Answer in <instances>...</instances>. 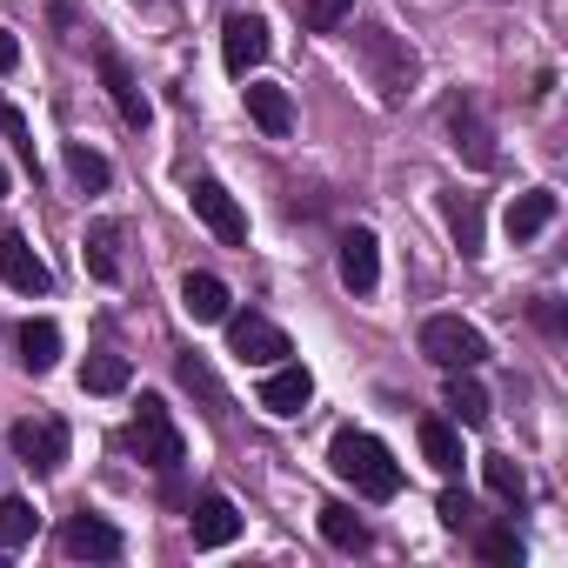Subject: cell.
Segmentation results:
<instances>
[{
	"label": "cell",
	"mask_w": 568,
	"mask_h": 568,
	"mask_svg": "<svg viewBox=\"0 0 568 568\" xmlns=\"http://www.w3.org/2000/svg\"><path fill=\"white\" fill-rule=\"evenodd\" d=\"M14 68H21V41L0 28V74H14Z\"/></svg>",
	"instance_id": "33"
},
{
	"label": "cell",
	"mask_w": 568,
	"mask_h": 568,
	"mask_svg": "<svg viewBox=\"0 0 568 568\" xmlns=\"http://www.w3.org/2000/svg\"><path fill=\"white\" fill-rule=\"evenodd\" d=\"M241 94H247V121H254V128H261L267 141H288V134H295V101H288V88L247 81Z\"/></svg>",
	"instance_id": "13"
},
{
	"label": "cell",
	"mask_w": 568,
	"mask_h": 568,
	"mask_svg": "<svg viewBox=\"0 0 568 568\" xmlns=\"http://www.w3.org/2000/svg\"><path fill=\"white\" fill-rule=\"evenodd\" d=\"M14 455L34 468V475H54L61 462H68V428L61 422H14Z\"/></svg>",
	"instance_id": "8"
},
{
	"label": "cell",
	"mask_w": 568,
	"mask_h": 568,
	"mask_svg": "<svg viewBox=\"0 0 568 568\" xmlns=\"http://www.w3.org/2000/svg\"><path fill=\"white\" fill-rule=\"evenodd\" d=\"M355 54L368 61V74H375L382 101H402V94L415 88V74H422L415 48H402V41H395L388 28H362V34H355Z\"/></svg>",
	"instance_id": "2"
},
{
	"label": "cell",
	"mask_w": 568,
	"mask_h": 568,
	"mask_svg": "<svg viewBox=\"0 0 568 568\" xmlns=\"http://www.w3.org/2000/svg\"><path fill=\"white\" fill-rule=\"evenodd\" d=\"M181 382H187V388H201V395H207V408H227V402H221V388H214V375H207V362H201V355H181Z\"/></svg>",
	"instance_id": "30"
},
{
	"label": "cell",
	"mask_w": 568,
	"mask_h": 568,
	"mask_svg": "<svg viewBox=\"0 0 568 568\" xmlns=\"http://www.w3.org/2000/svg\"><path fill=\"white\" fill-rule=\"evenodd\" d=\"M342 281H348L355 295H375V281H382V241L368 227L342 234Z\"/></svg>",
	"instance_id": "14"
},
{
	"label": "cell",
	"mask_w": 568,
	"mask_h": 568,
	"mask_svg": "<svg viewBox=\"0 0 568 568\" xmlns=\"http://www.w3.org/2000/svg\"><path fill=\"white\" fill-rule=\"evenodd\" d=\"M448 134H455V154H468L475 168L495 161V141H488V121L475 114V101H455V108H448Z\"/></svg>",
	"instance_id": "16"
},
{
	"label": "cell",
	"mask_w": 568,
	"mask_h": 568,
	"mask_svg": "<svg viewBox=\"0 0 568 568\" xmlns=\"http://www.w3.org/2000/svg\"><path fill=\"white\" fill-rule=\"evenodd\" d=\"M308 402H315V375L302 362H274L267 368V382H261V408L267 415H302Z\"/></svg>",
	"instance_id": "10"
},
{
	"label": "cell",
	"mask_w": 568,
	"mask_h": 568,
	"mask_svg": "<svg viewBox=\"0 0 568 568\" xmlns=\"http://www.w3.org/2000/svg\"><path fill=\"white\" fill-rule=\"evenodd\" d=\"M322 535H328L342 555H362V548H368V521H362L355 508H342V501H328V508H322Z\"/></svg>",
	"instance_id": "22"
},
{
	"label": "cell",
	"mask_w": 568,
	"mask_h": 568,
	"mask_svg": "<svg viewBox=\"0 0 568 568\" xmlns=\"http://www.w3.org/2000/svg\"><path fill=\"white\" fill-rule=\"evenodd\" d=\"M101 88H108V101H114V114H121L128 128H148V121H154L148 94L134 88V74H128V61H121L114 48H101Z\"/></svg>",
	"instance_id": "12"
},
{
	"label": "cell",
	"mask_w": 568,
	"mask_h": 568,
	"mask_svg": "<svg viewBox=\"0 0 568 568\" xmlns=\"http://www.w3.org/2000/svg\"><path fill=\"white\" fill-rule=\"evenodd\" d=\"M181 308L194 322H227V281L221 274H187L181 281Z\"/></svg>",
	"instance_id": "17"
},
{
	"label": "cell",
	"mask_w": 568,
	"mask_h": 568,
	"mask_svg": "<svg viewBox=\"0 0 568 568\" xmlns=\"http://www.w3.org/2000/svg\"><path fill=\"white\" fill-rule=\"evenodd\" d=\"M61 548L74 555V561H121V528L114 521H101V515H68V528H61Z\"/></svg>",
	"instance_id": "9"
},
{
	"label": "cell",
	"mask_w": 568,
	"mask_h": 568,
	"mask_svg": "<svg viewBox=\"0 0 568 568\" xmlns=\"http://www.w3.org/2000/svg\"><path fill=\"white\" fill-rule=\"evenodd\" d=\"M34 528H41L34 501H21V495L0 501V548H28V541H34Z\"/></svg>",
	"instance_id": "23"
},
{
	"label": "cell",
	"mask_w": 568,
	"mask_h": 568,
	"mask_svg": "<svg viewBox=\"0 0 568 568\" xmlns=\"http://www.w3.org/2000/svg\"><path fill=\"white\" fill-rule=\"evenodd\" d=\"M448 227H455L462 254H481V201L475 194H448Z\"/></svg>",
	"instance_id": "25"
},
{
	"label": "cell",
	"mask_w": 568,
	"mask_h": 568,
	"mask_svg": "<svg viewBox=\"0 0 568 568\" xmlns=\"http://www.w3.org/2000/svg\"><path fill=\"white\" fill-rule=\"evenodd\" d=\"M0 281H8L14 295H48V288H54L48 261H41L21 234H0Z\"/></svg>",
	"instance_id": "11"
},
{
	"label": "cell",
	"mask_w": 568,
	"mask_h": 568,
	"mask_svg": "<svg viewBox=\"0 0 568 568\" xmlns=\"http://www.w3.org/2000/svg\"><path fill=\"white\" fill-rule=\"evenodd\" d=\"M468 515H475V508H468V495H462V488H448V495H442V521H448V528H468Z\"/></svg>",
	"instance_id": "32"
},
{
	"label": "cell",
	"mask_w": 568,
	"mask_h": 568,
	"mask_svg": "<svg viewBox=\"0 0 568 568\" xmlns=\"http://www.w3.org/2000/svg\"><path fill=\"white\" fill-rule=\"evenodd\" d=\"M68 174H74L88 194H101V187H108V161H101L94 148H68Z\"/></svg>",
	"instance_id": "29"
},
{
	"label": "cell",
	"mask_w": 568,
	"mask_h": 568,
	"mask_svg": "<svg viewBox=\"0 0 568 568\" xmlns=\"http://www.w3.org/2000/svg\"><path fill=\"white\" fill-rule=\"evenodd\" d=\"M481 555H488V561H521L515 528H488V535H481Z\"/></svg>",
	"instance_id": "31"
},
{
	"label": "cell",
	"mask_w": 568,
	"mask_h": 568,
	"mask_svg": "<svg viewBox=\"0 0 568 568\" xmlns=\"http://www.w3.org/2000/svg\"><path fill=\"white\" fill-rule=\"evenodd\" d=\"M328 468H335L355 495H368V501H395V495H402V462H395L375 435H362V428H335Z\"/></svg>",
	"instance_id": "1"
},
{
	"label": "cell",
	"mask_w": 568,
	"mask_h": 568,
	"mask_svg": "<svg viewBox=\"0 0 568 568\" xmlns=\"http://www.w3.org/2000/svg\"><path fill=\"white\" fill-rule=\"evenodd\" d=\"M548 221H555V194L548 187H528V194L508 201V241H535Z\"/></svg>",
	"instance_id": "18"
},
{
	"label": "cell",
	"mask_w": 568,
	"mask_h": 568,
	"mask_svg": "<svg viewBox=\"0 0 568 568\" xmlns=\"http://www.w3.org/2000/svg\"><path fill=\"white\" fill-rule=\"evenodd\" d=\"M234 535H241V508L227 495H201V508H194V548H227Z\"/></svg>",
	"instance_id": "15"
},
{
	"label": "cell",
	"mask_w": 568,
	"mask_h": 568,
	"mask_svg": "<svg viewBox=\"0 0 568 568\" xmlns=\"http://www.w3.org/2000/svg\"><path fill=\"white\" fill-rule=\"evenodd\" d=\"M0 187H8V174H0Z\"/></svg>",
	"instance_id": "34"
},
{
	"label": "cell",
	"mask_w": 568,
	"mask_h": 568,
	"mask_svg": "<svg viewBox=\"0 0 568 568\" xmlns=\"http://www.w3.org/2000/svg\"><path fill=\"white\" fill-rule=\"evenodd\" d=\"M81 388H88V395H121V388H128V362H121V355H88Z\"/></svg>",
	"instance_id": "26"
},
{
	"label": "cell",
	"mask_w": 568,
	"mask_h": 568,
	"mask_svg": "<svg viewBox=\"0 0 568 568\" xmlns=\"http://www.w3.org/2000/svg\"><path fill=\"white\" fill-rule=\"evenodd\" d=\"M267 48H274V41H267V21H261V14H227V28H221V61H227V74L247 81V74L267 61Z\"/></svg>",
	"instance_id": "7"
},
{
	"label": "cell",
	"mask_w": 568,
	"mask_h": 568,
	"mask_svg": "<svg viewBox=\"0 0 568 568\" xmlns=\"http://www.w3.org/2000/svg\"><path fill=\"white\" fill-rule=\"evenodd\" d=\"M448 415H455L462 428H488V395H481V382L455 375V382H448Z\"/></svg>",
	"instance_id": "24"
},
{
	"label": "cell",
	"mask_w": 568,
	"mask_h": 568,
	"mask_svg": "<svg viewBox=\"0 0 568 568\" xmlns=\"http://www.w3.org/2000/svg\"><path fill=\"white\" fill-rule=\"evenodd\" d=\"M422 355H428L435 368H448V375H475V368L488 362V342H481V328H468L462 315H435V322L422 328Z\"/></svg>",
	"instance_id": "3"
},
{
	"label": "cell",
	"mask_w": 568,
	"mask_h": 568,
	"mask_svg": "<svg viewBox=\"0 0 568 568\" xmlns=\"http://www.w3.org/2000/svg\"><path fill=\"white\" fill-rule=\"evenodd\" d=\"M134 448H141V462L148 468H161V475H174L181 468V428L168 422V402L161 395H141V415H134Z\"/></svg>",
	"instance_id": "4"
},
{
	"label": "cell",
	"mask_w": 568,
	"mask_h": 568,
	"mask_svg": "<svg viewBox=\"0 0 568 568\" xmlns=\"http://www.w3.org/2000/svg\"><path fill=\"white\" fill-rule=\"evenodd\" d=\"M227 348H234L247 368H274V362H288V335H281L274 322H261V315H234V308H227Z\"/></svg>",
	"instance_id": "5"
},
{
	"label": "cell",
	"mask_w": 568,
	"mask_h": 568,
	"mask_svg": "<svg viewBox=\"0 0 568 568\" xmlns=\"http://www.w3.org/2000/svg\"><path fill=\"white\" fill-rule=\"evenodd\" d=\"M422 455H428L435 475H455V468H462V435H455L442 415H428V422H422Z\"/></svg>",
	"instance_id": "20"
},
{
	"label": "cell",
	"mask_w": 568,
	"mask_h": 568,
	"mask_svg": "<svg viewBox=\"0 0 568 568\" xmlns=\"http://www.w3.org/2000/svg\"><path fill=\"white\" fill-rule=\"evenodd\" d=\"M81 254H88V274L94 281H121V227L114 221H94L88 241H81Z\"/></svg>",
	"instance_id": "19"
},
{
	"label": "cell",
	"mask_w": 568,
	"mask_h": 568,
	"mask_svg": "<svg viewBox=\"0 0 568 568\" xmlns=\"http://www.w3.org/2000/svg\"><path fill=\"white\" fill-rule=\"evenodd\" d=\"M348 14H355V0H302V21H308L315 34H335Z\"/></svg>",
	"instance_id": "28"
},
{
	"label": "cell",
	"mask_w": 568,
	"mask_h": 568,
	"mask_svg": "<svg viewBox=\"0 0 568 568\" xmlns=\"http://www.w3.org/2000/svg\"><path fill=\"white\" fill-rule=\"evenodd\" d=\"M481 475H488L495 501H508V508H521V501H528V481H521V468H515L508 455H488V462H481Z\"/></svg>",
	"instance_id": "27"
},
{
	"label": "cell",
	"mask_w": 568,
	"mask_h": 568,
	"mask_svg": "<svg viewBox=\"0 0 568 568\" xmlns=\"http://www.w3.org/2000/svg\"><path fill=\"white\" fill-rule=\"evenodd\" d=\"M187 201H194V214L214 227V241H227V247H241V241H247V214H241V201H234L214 174H201V181L187 187Z\"/></svg>",
	"instance_id": "6"
},
{
	"label": "cell",
	"mask_w": 568,
	"mask_h": 568,
	"mask_svg": "<svg viewBox=\"0 0 568 568\" xmlns=\"http://www.w3.org/2000/svg\"><path fill=\"white\" fill-rule=\"evenodd\" d=\"M21 362H28V375H48L61 362V328L54 322H28L21 328Z\"/></svg>",
	"instance_id": "21"
}]
</instances>
